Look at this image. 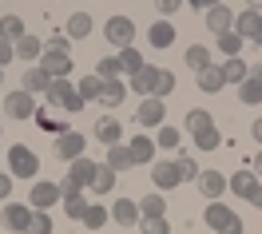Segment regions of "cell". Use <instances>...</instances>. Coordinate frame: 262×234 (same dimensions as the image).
<instances>
[{
  "label": "cell",
  "instance_id": "1",
  "mask_svg": "<svg viewBox=\"0 0 262 234\" xmlns=\"http://www.w3.org/2000/svg\"><path fill=\"white\" fill-rule=\"evenodd\" d=\"M4 155H8V175H12V179H36V175H40V159H36L32 147L16 143V147H8Z\"/></svg>",
  "mask_w": 262,
  "mask_h": 234
},
{
  "label": "cell",
  "instance_id": "2",
  "mask_svg": "<svg viewBox=\"0 0 262 234\" xmlns=\"http://www.w3.org/2000/svg\"><path fill=\"white\" fill-rule=\"evenodd\" d=\"M203 218H207V226H211L214 234H243V218L234 215L230 206H223V202L214 199L207 210H203Z\"/></svg>",
  "mask_w": 262,
  "mask_h": 234
},
{
  "label": "cell",
  "instance_id": "3",
  "mask_svg": "<svg viewBox=\"0 0 262 234\" xmlns=\"http://www.w3.org/2000/svg\"><path fill=\"white\" fill-rule=\"evenodd\" d=\"M56 107H68V111H83V96H80V87L72 84V80H52V87L44 91Z\"/></svg>",
  "mask_w": 262,
  "mask_h": 234
},
{
  "label": "cell",
  "instance_id": "4",
  "mask_svg": "<svg viewBox=\"0 0 262 234\" xmlns=\"http://www.w3.org/2000/svg\"><path fill=\"white\" fill-rule=\"evenodd\" d=\"M4 115L8 119H36V96L24 91V87L8 91V96H4Z\"/></svg>",
  "mask_w": 262,
  "mask_h": 234
},
{
  "label": "cell",
  "instance_id": "5",
  "mask_svg": "<svg viewBox=\"0 0 262 234\" xmlns=\"http://www.w3.org/2000/svg\"><path fill=\"white\" fill-rule=\"evenodd\" d=\"M60 199H64L60 183H48V179H36V183H32V195H28V206H32V210H48V206H56Z\"/></svg>",
  "mask_w": 262,
  "mask_h": 234
},
{
  "label": "cell",
  "instance_id": "6",
  "mask_svg": "<svg viewBox=\"0 0 262 234\" xmlns=\"http://www.w3.org/2000/svg\"><path fill=\"white\" fill-rule=\"evenodd\" d=\"M103 36L112 40L115 48H127V44H135V24H131L127 16H112L103 24Z\"/></svg>",
  "mask_w": 262,
  "mask_h": 234
},
{
  "label": "cell",
  "instance_id": "7",
  "mask_svg": "<svg viewBox=\"0 0 262 234\" xmlns=\"http://www.w3.org/2000/svg\"><path fill=\"white\" fill-rule=\"evenodd\" d=\"M40 67L48 72L52 80H68V76H72V56H68V52H52V48H44V56H40Z\"/></svg>",
  "mask_w": 262,
  "mask_h": 234
},
{
  "label": "cell",
  "instance_id": "8",
  "mask_svg": "<svg viewBox=\"0 0 262 234\" xmlns=\"http://www.w3.org/2000/svg\"><path fill=\"white\" fill-rule=\"evenodd\" d=\"M135 119H139L143 127H163V119H167V103L159 100V96H147V100L139 103Z\"/></svg>",
  "mask_w": 262,
  "mask_h": 234
},
{
  "label": "cell",
  "instance_id": "9",
  "mask_svg": "<svg viewBox=\"0 0 262 234\" xmlns=\"http://www.w3.org/2000/svg\"><path fill=\"white\" fill-rule=\"evenodd\" d=\"M195 186L203 191V199H223L227 195V175L223 171H199V179H195Z\"/></svg>",
  "mask_w": 262,
  "mask_h": 234
},
{
  "label": "cell",
  "instance_id": "10",
  "mask_svg": "<svg viewBox=\"0 0 262 234\" xmlns=\"http://www.w3.org/2000/svg\"><path fill=\"white\" fill-rule=\"evenodd\" d=\"M56 155H60L64 163H76L83 155V135L80 131H60L56 135Z\"/></svg>",
  "mask_w": 262,
  "mask_h": 234
},
{
  "label": "cell",
  "instance_id": "11",
  "mask_svg": "<svg viewBox=\"0 0 262 234\" xmlns=\"http://www.w3.org/2000/svg\"><path fill=\"white\" fill-rule=\"evenodd\" d=\"M4 226H8V230H28V222H32V206H24V202H4Z\"/></svg>",
  "mask_w": 262,
  "mask_h": 234
},
{
  "label": "cell",
  "instance_id": "12",
  "mask_svg": "<svg viewBox=\"0 0 262 234\" xmlns=\"http://www.w3.org/2000/svg\"><path fill=\"white\" fill-rule=\"evenodd\" d=\"M151 183L159 186V191H175V186L183 183L179 163H155V167H151Z\"/></svg>",
  "mask_w": 262,
  "mask_h": 234
},
{
  "label": "cell",
  "instance_id": "13",
  "mask_svg": "<svg viewBox=\"0 0 262 234\" xmlns=\"http://www.w3.org/2000/svg\"><path fill=\"white\" fill-rule=\"evenodd\" d=\"M254 186H258V175H254V171H234V175L227 179V191H230V195H238V199H250Z\"/></svg>",
  "mask_w": 262,
  "mask_h": 234
},
{
  "label": "cell",
  "instance_id": "14",
  "mask_svg": "<svg viewBox=\"0 0 262 234\" xmlns=\"http://www.w3.org/2000/svg\"><path fill=\"white\" fill-rule=\"evenodd\" d=\"M123 100H127V84H123V76H115V80H103L99 103H103V107H119Z\"/></svg>",
  "mask_w": 262,
  "mask_h": 234
},
{
  "label": "cell",
  "instance_id": "15",
  "mask_svg": "<svg viewBox=\"0 0 262 234\" xmlns=\"http://www.w3.org/2000/svg\"><path fill=\"white\" fill-rule=\"evenodd\" d=\"M207 28H211L214 36H219V32H230V28H234V12H230L227 4H214V8H207Z\"/></svg>",
  "mask_w": 262,
  "mask_h": 234
},
{
  "label": "cell",
  "instance_id": "16",
  "mask_svg": "<svg viewBox=\"0 0 262 234\" xmlns=\"http://www.w3.org/2000/svg\"><path fill=\"white\" fill-rule=\"evenodd\" d=\"M219 72H223V84H234V87L250 76V67H246L243 56H227V64H219Z\"/></svg>",
  "mask_w": 262,
  "mask_h": 234
},
{
  "label": "cell",
  "instance_id": "17",
  "mask_svg": "<svg viewBox=\"0 0 262 234\" xmlns=\"http://www.w3.org/2000/svg\"><path fill=\"white\" fill-rule=\"evenodd\" d=\"M103 163H107L115 175L135 167V159H131V147H127V143H115V147H107V159H103Z\"/></svg>",
  "mask_w": 262,
  "mask_h": 234
},
{
  "label": "cell",
  "instance_id": "18",
  "mask_svg": "<svg viewBox=\"0 0 262 234\" xmlns=\"http://www.w3.org/2000/svg\"><path fill=\"white\" fill-rule=\"evenodd\" d=\"M96 139L103 143V147L123 143V123H119V119H103V123H96Z\"/></svg>",
  "mask_w": 262,
  "mask_h": 234
},
{
  "label": "cell",
  "instance_id": "19",
  "mask_svg": "<svg viewBox=\"0 0 262 234\" xmlns=\"http://www.w3.org/2000/svg\"><path fill=\"white\" fill-rule=\"evenodd\" d=\"M112 218L119 222V226H135V222H139L143 215H139V202H131V199H119V202L112 206Z\"/></svg>",
  "mask_w": 262,
  "mask_h": 234
},
{
  "label": "cell",
  "instance_id": "20",
  "mask_svg": "<svg viewBox=\"0 0 262 234\" xmlns=\"http://www.w3.org/2000/svg\"><path fill=\"white\" fill-rule=\"evenodd\" d=\"M48 87H52V76L40 64H32L28 72H24V91H32V96H36V91H48Z\"/></svg>",
  "mask_w": 262,
  "mask_h": 234
},
{
  "label": "cell",
  "instance_id": "21",
  "mask_svg": "<svg viewBox=\"0 0 262 234\" xmlns=\"http://www.w3.org/2000/svg\"><path fill=\"white\" fill-rule=\"evenodd\" d=\"M155 76H159V67L143 64V72L131 76V91H139V96H155Z\"/></svg>",
  "mask_w": 262,
  "mask_h": 234
},
{
  "label": "cell",
  "instance_id": "22",
  "mask_svg": "<svg viewBox=\"0 0 262 234\" xmlns=\"http://www.w3.org/2000/svg\"><path fill=\"white\" fill-rule=\"evenodd\" d=\"M107 218H112V210H107V206H103V202H88V210H83V226H88V230L96 234L99 226H103V222H107Z\"/></svg>",
  "mask_w": 262,
  "mask_h": 234
},
{
  "label": "cell",
  "instance_id": "23",
  "mask_svg": "<svg viewBox=\"0 0 262 234\" xmlns=\"http://www.w3.org/2000/svg\"><path fill=\"white\" fill-rule=\"evenodd\" d=\"M127 147H131V159H135V163H151V159H155V139H147V135H135Z\"/></svg>",
  "mask_w": 262,
  "mask_h": 234
},
{
  "label": "cell",
  "instance_id": "24",
  "mask_svg": "<svg viewBox=\"0 0 262 234\" xmlns=\"http://www.w3.org/2000/svg\"><path fill=\"white\" fill-rule=\"evenodd\" d=\"M171 44H175V24L159 16V24H151V48H171Z\"/></svg>",
  "mask_w": 262,
  "mask_h": 234
},
{
  "label": "cell",
  "instance_id": "25",
  "mask_svg": "<svg viewBox=\"0 0 262 234\" xmlns=\"http://www.w3.org/2000/svg\"><path fill=\"white\" fill-rule=\"evenodd\" d=\"M223 72H219V67H203V72H199V91H207V96H214V91H223Z\"/></svg>",
  "mask_w": 262,
  "mask_h": 234
},
{
  "label": "cell",
  "instance_id": "26",
  "mask_svg": "<svg viewBox=\"0 0 262 234\" xmlns=\"http://www.w3.org/2000/svg\"><path fill=\"white\" fill-rule=\"evenodd\" d=\"M83 36H92V16L88 12H72L68 16V40H83Z\"/></svg>",
  "mask_w": 262,
  "mask_h": 234
},
{
  "label": "cell",
  "instance_id": "27",
  "mask_svg": "<svg viewBox=\"0 0 262 234\" xmlns=\"http://www.w3.org/2000/svg\"><path fill=\"white\" fill-rule=\"evenodd\" d=\"M119 67H123V76H135V72H143V56L135 52V44H127V48H119Z\"/></svg>",
  "mask_w": 262,
  "mask_h": 234
},
{
  "label": "cell",
  "instance_id": "28",
  "mask_svg": "<svg viewBox=\"0 0 262 234\" xmlns=\"http://www.w3.org/2000/svg\"><path fill=\"white\" fill-rule=\"evenodd\" d=\"M16 56L40 64V56H44V40H36V36H20V40H16Z\"/></svg>",
  "mask_w": 262,
  "mask_h": 234
},
{
  "label": "cell",
  "instance_id": "29",
  "mask_svg": "<svg viewBox=\"0 0 262 234\" xmlns=\"http://www.w3.org/2000/svg\"><path fill=\"white\" fill-rule=\"evenodd\" d=\"M214 44H219V52H223V56H238L246 40L234 32V28H230V32H219V36H214Z\"/></svg>",
  "mask_w": 262,
  "mask_h": 234
},
{
  "label": "cell",
  "instance_id": "30",
  "mask_svg": "<svg viewBox=\"0 0 262 234\" xmlns=\"http://www.w3.org/2000/svg\"><path fill=\"white\" fill-rule=\"evenodd\" d=\"M183 60H187L191 72H203V67H211V52L203 48V44H191V48L183 52Z\"/></svg>",
  "mask_w": 262,
  "mask_h": 234
},
{
  "label": "cell",
  "instance_id": "31",
  "mask_svg": "<svg viewBox=\"0 0 262 234\" xmlns=\"http://www.w3.org/2000/svg\"><path fill=\"white\" fill-rule=\"evenodd\" d=\"M139 234H171V222H167V215H143Z\"/></svg>",
  "mask_w": 262,
  "mask_h": 234
},
{
  "label": "cell",
  "instance_id": "32",
  "mask_svg": "<svg viewBox=\"0 0 262 234\" xmlns=\"http://www.w3.org/2000/svg\"><path fill=\"white\" fill-rule=\"evenodd\" d=\"M207 127H214L211 111H203V107H191V111H187V131L199 135V131H207Z\"/></svg>",
  "mask_w": 262,
  "mask_h": 234
},
{
  "label": "cell",
  "instance_id": "33",
  "mask_svg": "<svg viewBox=\"0 0 262 234\" xmlns=\"http://www.w3.org/2000/svg\"><path fill=\"white\" fill-rule=\"evenodd\" d=\"M115 186V171L107 167V163H96V179H92V191H99V195H107Z\"/></svg>",
  "mask_w": 262,
  "mask_h": 234
},
{
  "label": "cell",
  "instance_id": "34",
  "mask_svg": "<svg viewBox=\"0 0 262 234\" xmlns=\"http://www.w3.org/2000/svg\"><path fill=\"white\" fill-rule=\"evenodd\" d=\"M0 36L16 44L20 36H28V32H24V20H20V16H0Z\"/></svg>",
  "mask_w": 262,
  "mask_h": 234
},
{
  "label": "cell",
  "instance_id": "35",
  "mask_svg": "<svg viewBox=\"0 0 262 234\" xmlns=\"http://www.w3.org/2000/svg\"><path fill=\"white\" fill-rule=\"evenodd\" d=\"M76 87H80L83 103H92V100H99V91H103V80H99L96 72H92V76H83V80H80V84H76Z\"/></svg>",
  "mask_w": 262,
  "mask_h": 234
},
{
  "label": "cell",
  "instance_id": "36",
  "mask_svg": "<svg viewBox=\"0 0 262 234\" xmlns=\"http://www.w3.org/2000/svg\"><path fill=\"white\" fill-rule=\"evenodd\" d=\"M238 100L243 103H262V84L254 80V76H246L243 84H238Z\"/></svg>",
  "mask_w": 262,
  "mask_h": 234
},
{
  "label": "cell",
  "instance_id": "37",
  "mask_svg": "<svg viewBox=\"0 0 262 234\" xmlns=\"http://www.w3.org/2000/svg\"><path fill=\"white\" fill-rule=\"evenodd\" d=\"M191 139H195V151H214L219 143H223V135H219V127H207V131L191 135Z\"/></svg>",
  "mask_w": 262,
  "mask_h": 234
},
{
  "label": "cell",
  "instance_id": "38",
  "mask_svg": "<svg viewBox=\"0 0 262 234\" xmlns=\"http://www.w3.org/2000/svg\"><path fill=\"white\" fill-rule=\"evenodd\" d=\"M139 215H167L163 195H159V191H155V195H143V199H139Z\"/></svg>",
  "mask_w": 262,
  "mask_h": 234
},
{
  "label": "cell",
  "instance_id": "39",
  "mask_svg": "<svg viewBox=\"0 0 262 234\" xmlns=\"http://www.w3.org/2000/svg\"><path fill=\"white\" fill-rule=\"evenodd\" d=\"M64 210H68V218H83V210H88L83 191H76V195H64Z\"/></svg>",
  "mask_w": 262,
  "mask_h": 234
},
{
  "label": "cell",
  "instance_id": "40",
  "mask_svg": "<svg viewBox=\"0 0 262 234\" xmlns=\"http://www.w3.org/2000/svg\"><path fill=\"white\" fill-rule=\"evenodd\" d=\"M96 76L99 80H115V76H123V67H119V56H103L96 67Z\"/></svg>",
  "mask_w": 262,
  "mask_h": 234
},
{
  "label": "cell",
  "instance_id": "41",
  "mask_svg": "<svg viewBox=\"0 0 262 234\" xmlns=\"http://www.w3.org/2000/svg\"><path fill=\"white\" fill-rule=\"evenodd\" d=\"M171 91H175V72L159 67V76H155V96L163 100V96H171Z\"/></svg>",
  "mask_w": 262,
  "mask_h": 234
},
{
  "label": "cell",
  "instance_id": "42",
  "mask_svg": "<svg viewBox=\"0 0 262 234\" xmlns=\"http://www.w3.org/2000/svg\"><path fill=\"white\" fill-rule=\"evenodd\" d=\"M24 234H52V215H44V210H36L32 222H28V230Z\"/></svg>",
  "mask_w": 262,
  "mask_h": 234
},
{
  "label": "cell",
  "instance_id": "43",
  "mask_svg": "<svg viewBox=\"0 0 262 234\" xmlns=\"http://www.w3.org/2000/svg\"><path fill=\"white\" fill-rule=\"evenodd\" d=\"M155 147H167V151H175L179 147V131H175V127H159V139H155Z\"/></svg>",
  "mask_w": 262,
  "mask_h": 234
},
{
  "label": "cell",
  "instance_id": "44",
  "mask_svg": "<svg viewBox=\"0 0 262 234\" xmlns=\"http://www.w3.org/2000/svg\"><path fill=\"white\" fill-rule=\"evenodd\" d=\"M179 175H183V183H195V179H199L195 159H187V155H183V159H179Z\"/></svg>",
  "mask_w": 262,
  "mask_h": 234
},
{
  "label": "cell",
  "instance_id": "45",
  "mask_svg": "<svg viewBox=\"0 0 262 234\" xmlns=\"http://www.w3.org/2000/svg\"><path fill=\"white\" fill-rule=\"evenodd\" d=\"M12 60H16V44L0 36V67H8V64H12Z\"/></svg>",
  "mask_w": 262,
  "mask_h": 234
},
{
  "label": "cell",
  "instance_id": "46",
  "mask_svg": "<svg viewBox=\"0 0 262 234\" xmlns=\"http://www.w3.org/2000/svg\"><path fill=\"white\" fill-rule=\"evenodd\" d=\"M183 0H155V8H159V16H171L175 8H179Z\"/></svg>",
  "mask_w": 262,
  "mask_h": 234
},
{
  "label": "cell",
  "instance_id": "47",
  "mask_svg": "<svg viewBox=\"0 0 262 234\" xmlns=\"http://www.w3.org/2000/svg\"><path fill=\"white\" fill-rule=\"evenodd\" d=\"M246 40H250V44H258V48H262V12L254 16V28H250V36H246Z\"/></svg>",
  "mask_w": 262,
  "mask_h": 234
},
{
  "label": "cell",
  "instance_id": "48",
  "mask_svg": "<svg viewBox=\"0 0 262 234\" xmlns=\"http://www.w3.org/2000/svg\"><path fill=\"white\" fill-rule=\"evenodd\" d=\"M12 195V175H0V202H8Z\"/></svg>",
  "mask_w": 262,
  "mask_h": 234
},
{
  "label": "cell",
  "instance_id": "49",
  "mask_svg": "<svg viewBox=\"0 0 262 234\" xmlns=\"http://www.w3.org/2000/svg\"><path fill=\"white\" fill-rule=\"evenodd\" d=\"M191 8H199V12H207V8H214V4H223V0H187Z\"/></svg>",
  "mask_w": 262,
  "mask_h": 234
},
{
  "label": "cell",
  "instance_id": "50",
  "mask_svg": "<svg viewBox=\"0 0 262 234\" xmlns=\"http://www.w3.org/2000/svg\"><path fill=\"white\" fill-rule=\"evenodd\" d=\"M246 202H250V206H258V210H262V183L254 186V191H250V199H246Z\"/></svg>",
  "mask_w": 262,
  "mask_h": 234
},
{
  "label": "cell",
  "instance_id": "51",
  "mask_svg": "<svg viewBox=\"0 0 262 234\" xmlns=\"http://www.w3.org/2000/svg\"><path fill=\"white\" fill-rule=\"evenodd\" d=\"M250 135H254V139L262 143V119H254V123H250Z\"/></svg>",
  "mask_w": 262,
  "mask_h": 234
},
{
  "label": "cell",
  "instance_id": "52",
  "mask_svg": "<svg viewBox=\"0 0 262 234\" xmlns=\"http://www.w3.org/2000/svg\"><path fill=\"white\" fill-rule=\"evenodd\" d=\"M250 76H254V80L262 84V64H254V67H250Z\"/></svg>",
  "mask_w": 262,
  "mask_h": 234
},
{
  "label": "cell",
  "instance_id": "53",
  "mask_svg": "<svg viewBox=\"0 0 262 234\" xmlns=\"http://www.w3.org/2000/svg\"><path fill=\"white\" fill-rule=\"evenodd\" d=\"M254 175H262V151H258V159H254Z\"/></svg>",
  "mask_w": 262,
  "mask_h": 234
},
{
  "label": "cell",
  "instance_id": "54",
  "mask_svg": "<svg viewBox=\"0 0 262 234\" xmlns=\"http://www.w3.org/2000/svg\"><path fill=\"white\" fill-rule=\"evenodd\" d=\"M250 12H262V0H250Z\"/></svg>",
  "mask_w": 262,
  "mask_h": 234
},
{
  "label": "cell",
  "instance_id": "55",
  "mask_svg": "<svg viewBox=\"0 0 262 234\" xmlns=\"http://www.w3.org/2000/svg\"><path fill=\"white\" fill-rule=\"evenodd\" d=\"M0 84H4V67H0Z\"/></svg>",
  "mask_w": 262,
  "mask_h": 234
},
{
  "label": "cell",
  "instance_id": "56",
  "mask_svg": "<svg viewBox=\"0 0 262 234\" xmlns=\"http://www.w3.org/2000/svg\"><path fill=\"white\" fill-rule=\"evenodd\" d=\"M83 234H92V230H83Z\"/></svg>",
  "mask_w": 262,
  "mask_h": 234
}]
</instances>
